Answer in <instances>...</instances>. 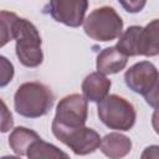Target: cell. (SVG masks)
<instances>
[{"mask_svg": "<svg viewBox=\"0 0 159 159\" xmlns=\"http://www.w3.org/2000/svg\"><path fill=\"white\" fill-rule=\"evenodd\" d=\"M88 117V101L84 96L73 93L60 99L52 120V134L61 142L71 132L84 127Z\"/></svg>", "mask_w": 159, "mask_h": 159, "instance_id": "1", "label": "cell"}, {"mask_svg": "<svg viewBox=\"0 0 159 159\" xmlns=\"http://www.w3.org/2000/svg\"><path fill=\"white\" fill-rule=\"evenodd\" d=\"M53 102L55 96L52 91L41 82H25L19 86L14 96L15 111L25 118L46 116Z\"/></svg>", "mask_w": 159, "mask_h": 159, "instance_id": "2", "label": "cell"}, {"mask_svg": "<svg viewBox=\"0 0 159 159\" xmlns=\"http://www.w3.org/2000/svg\"><path fill=\"white\" fill-rule=\"evenodd\" d=\"M12 39L16 41L15 52L21 65L25 67H37L43 61L41 50V36L36 26L22 17H17L12 29Z\"/></svg>", "mask_w": 159, "mask_h": 159, "instance_id": "3", "label": "cell"}, {"mask_svg": "<svg viewBox=\"0 0 159 159\" xmlns=\"http://www.w3.org/2000/svg\"><path fill=\"white\" fill-rule=\"evenodd\" d=\"M97 113L99 120L106 127L119 132L132 129L137 119L133 104L117 94H108L98 102Z\"/></svg>", "mask_w": 159, "mask_h": 159, "instance_id": "4", "label": "cell"}, {"mask_svg": "<svg viewBox=\"0 0 159 159\" xmlns=\"http://www.w3.org/2000/svg\"><path fill=\"white\" fill-rule=\"evenodd\" d=\"M83 30L88 37L99 42L118 39L123 31V20L111 6L94 9L84 19Z\"/></svg>", "mask_w": 159, "mask_h": 159, "instance_id": "5", "label": "cell"}, {"mask_svg": "<svg viewBox=\"0 0 159 159\" xmlns=\"http://www.w3.org/2000/svg\"><path fill=\"white\" fill-rule=\"evenodd\" d=\"M88 0H50L46 10L50 16L66 26L78 27L84 22Z\"/></svg>", "mask_w": 159, "mask_h": 159, "instance_id": "6", "label": "cell"}, {"mask_svg": "<svg viewBox=\"0 0 159 159\" xmlns=\"http://www.w3.org/2000/svg\"><path fill=\"white\" fill-rule=\"evenodd\" d=\"M159 77V71L149 61H140L130 66L124 73V82L129 89L143 97L150 92Z\"/></svg>", "mask_w": 159, "mask_h": 159, "instance_id": "7", "label": "cell"}, {"mask_svg": "<svg viewBox=\"0 0 159 159\" xmlns=\"http://www.w3.org/2000/svg\"><path fill=\"white\" fill-rule=\"evenodd\" d=\"M61 142L67 145L76 155H87L99 148L102 138L94 129L84 125L77 130L71 132Z\"/></svg>", "mask_w": 159, "mask_h": 159, "instance_id": "8", "label": "cell"}, {"mask_svg": "<svg viewBox=\"0 0 159 159\" xmlns=\"http://www.w3.org/2000/svg\"><path fill=\"white\" fill-rule=\"evenodd\" d=\"M112 82L101 72H92L82 82V93L88 102H101L108 96Z\"/></svg>", "mask_w": 159, "mask_h": 159, "instance_id": "9", "label": "cell"}, {"mask_svg": "<svg viewBox=\"0 0 159 159\" xmlns=\"http://www.w3.org/2000/svg\"><path fill=\"white\" fill-rule=\"evenodd\" d=\"M128 56L120 52L116 46L103 48L96 60L97 71L103 75H114L124 70L127 66Z\"/></svg>", "mask_w": 159, "mask_h": 159, "instance_id": "10", "label": "cell"}, {"mask_svg": "<svg viewBox=\"0 0 159 159\" xmlns=\"http://www.w3.org/2000/svg\"><path fill=\"white\" fill-rule=\"evenodd\" d=\"M99 149L108 158H112V159L123 158L130 152L132 140L124 134L112 132L109 134H106L102 138Z\"/></svg>", "mask_w": 159, "mask_h": 159, "instance_id": "11", "label": "cell"}, {"mask_svg": "<svg viewBox=\"0 0 159 159\" xmlns=\"http://www.w3.org/2000/svg\"><path fill=\"white\" fill-rule=\"evenodd\" d=\"M139 56L159 55V19L152 20L140 30L139 35Z\"/></svg>", "mask_w": 159, "mask_h": 159, "instance_id": "12", "label": "cell"}, {"mask_svg": "<svg viewBox=\"0 0 159 159\" xmlns=\"http://www.w3.org/2000/svg\"><path fill=\"white\" fill-rule=\"evenodd\" d=\"M41 137L32 129H29L26 127H16L9 137V145L12 149V152L17 155H26L31 147V144L40 139Z\"/></svg>", "mask_w": 159, "mask_h": 159, "instance_id": "13", "label": "cell"}, {"mask_svg": "<svg viewBox=\"0 0 159 159\" xmlns=\"http://www.w3.org/2000/svg\"><path fill=\"white\" fill-rule=\"evenodd\" d=\"M142 26L133 25L129 26L122 35L116 45V47L123 52L125 56H139V35H140Z\"/></svg>", "mask_w": 159, "mask_h": 159, "instance_id": "14", "label": "cell"}, {"mask_svg": "<svg viewBox=\"0 0 159 159\" xmlns=\"http://www.w3.org/2000/svg\"><path fill=\"white\" fill-rule=\"evenodd\" d=\"M27 157L31 159H41V158H68V154L58 149L56 145L43 142L41 138L35 140L29 152Z\"/></svg>", "mask_w": 159, "mask_h": 159, "instance_id": "15", "label": "cell"}, {"mask_svg": "<svg viewBox=\"0 0 159 159\" xmlns=\"http://www.w3.org/2000/svg\"><path fill=\"white\" fill-rule=\"evenodd\" d=\"M17 15L14 12H9L2 10L0 14V22H1V46H5L12 39V29Z\"/></svg>", "mask_w": 159, "mask_h": 159, "instance_id": "16", "label": "cell"}, {"mask_svg": "<svg viewBox=\"0 0 159 159\" xmlns=\"http://www.w3.org/2000/svg\"><path fill=\"white\" fill-rule=\"evenodd\" d=\"M0 65H1L0 87H5L14 77V66L5 56H0Z\"/></svg>", "mask_w": 159, "mask_h": 159, "instance_id": "17", "label": "cell"}, {"mask_svg": "<svg viewBox=\"0 0 159 159\" xmlns=\"http://www.w3.org/2000/svg\"><path fill=\"white\" fill-rule=\"evenodd\" d=\"M118 2L122 5V7L125 11L130 14H137L144 9L147 0H118Z\"/></svg>", "mask_w": 159, "mask_h": 159, "instance_id": "18", "label": "cell"}, {"mask_svg": "<svg viewBox=\"0 0 159 159\" xmlns=\"http://www.w3.org/2000/svg\"><path fill=\"white\" fill-rule=\"evenodd\" d=\"M144 99L150 107H153V108L159 107V77L157 80L154 87L150 89V92L144 96Z\"/></svg>", "mask_w": 159, "mask_h": 159, "instance_id": "19", "label": "cell"}, {"mask_svg": "<svg viewBox=\"0 0 159 159\" xmlns=\"http://www.w3.org/2000/svg\"><path fill=\"white\" fill-rule=\"evenodd\" d=\"M1 104H2V111H1V132L2 133H6L7 130H10L14 125V120H12V116L11 113L7 111L6 108V104L4 101H1Z\"/></svg>", "mask_w": 159, "mask_h": 159, "instance_id": "20", "label": "cell"}, {"mask_svg": "<svg viewBox=\"0 0 159 159\" xmlns=\"http://www.w3.org/2000/svg\"><path fill=\"white\" fill-rule=\"evenodd\" d=\"M142 159H159V145H149L142 153Z\"/></svg>", "mask_w": 159, "mask_h": 159, "instance_id": "21", "label": "cell"}, {"mask_svg": "<svg viewBox=\"0 0 159 159\" xmlns=\"http://www.w3.org/2000/svg\"><path fill=\"white\" fill-rule=\"evenodd\" d=\"M152 125H153L154 132L159 135V107L155 108V111L152 116Z\"/></svg>", "mask_w": 159, "mask_h": 159, "instance_id": "22", "label": "cell"}]
</instances>
